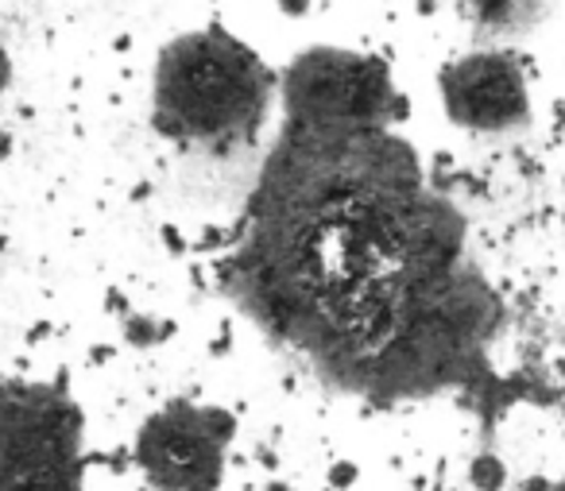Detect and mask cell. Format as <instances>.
<instances>
[{
    "instance_id": "obj_1",
    "label": "cell",
    "mask_w": 565,
    "mask_h": 491,
    "mask_svg": "<svg viewBox=\"0 0 565 491\" xmlns=\"http://www.w3.org/2000/svg\"><path fill=\"white\" fill-rule=\"evenodd\" d=\"M233 264L244 310L369 403L426 398L480 364L500 302L465 267V221L372 128H302Z\"/></svg>"
},
{
    "instance_id": "obj_2",
    "label": "cell",
    "mask_w": 565,
    "mask_h": 491,
    "mask_svg": "<svg viewBox=\"0 0 565 491\" xmlns=\"http://www.w3.org/2000/svg\"><path fill=\"white\" fill-rule=\"evenodd\" d=\"M271 71L225 32L179 35L156 66V128L182 143L252 136L271 102Z\"/></svg>"
},
{
    "instance_id": "obj_3",
    "label": "cell",
    "mask_w": 565,
    "mask_h": 491,
    "mask_svg": "<svg viewBox=\"0 0 565 491\" xmlns=\"http://www.w3.org/2000/svg\"><path fill=\"white\" fill-rule=\"evenodd\" d=\"M86 418L58 383H4V468L0 491H82Z\"/></svg>"
},
{
    "instance_id": "obj_4",
    "label": "cell",
    "mask_w": 565,
    "mask_h": 491,
    "mask_svg": "<svg viewBox=\"0 0 565 491\" xmlns=\"http://www.w3.org/2000/svg\"><path fill=\"white\" fill-rule=\"evenodd\" d=\"M236 414L213 403L171 398L136 434L132 465L151 491H217L225 480Z\"/></svg>"
},
{
    "instance_id": "obj_5",
    "label": "cell",
    "mask_w": 565,
    "mask_h": 491,
    "mask_svg": "<svg viewBox=\"0 0 565 491\" xmlns=\"http://www.w3.org/2000/svg\"><path fill=\"white\" fill-rule=\"evenodd\" d=\"M282 105L295 128H372L395 109V94L376 58L307 51L282 74Z\"/></svg>"
},
{
    "instance_id": "obj_6",
    "label": "cell",
    "mask_w": 565,
    "mask_h": 491,
    "mask_svg": "<svg viewBox=\"0 0 565 491\" xmlns=\"http://www.w3.org/2000/svg\"><path fill=\"white\" fill-rule=\"evenodd\" d=\"M446 117L457 128L484 136L515 132L531 120V97L519 63L503 51L461 55L438 78Z\"/></svg>"
},
{
    "instance_id": "obj_7",
    "label": "cell",
    "mask_w": 565,
    "mask_h": 491,
    "mask_svg": "<svg viewBox=\"0 0 565 491\" xmlns=\"http://www.w3.org/2000/svg\"><path fill=\"white\" fill-rule=\"evenodd\" d=\"M120 329H125V341L132 349H156V344H167L174 337V321L156 318V313H136V310L125 313Z\"/></svg>"
},
{
    "instance_id": "obj_8",
    "label": "cell",
    "mask_w": 565,
    "mask_h": 491,
    "mask_svg": "<svg viewBox=\"0 0 565 491\" xmlns=\"http://www.w3.org/2000/svg\"><path fill=\"white\" fill-rule=\"evenodd\" d=\"M469 488L472 491H503L508 488V465L500 460V452L484 449L469 460Z\"/></svg>"
},
{
    "instance_id": "obj_9",
    "label": "cell",
    "mask_w": 565,
    "mask_h": 491,
    "mask_svg": "<svg viewBox=\"0 0 565 491\" xmlns=\"http://www.w3.org/2000/svg\"><path fill=\"white\" fill-rule=\"evenodd\" d=\"M472 17L480 20V24H508L511 17H515V0H469Z\"/></svg>"
},
{
    "instance_id": "obj_10",
    "label": "cell",
    "mask_w": 565,
    "mask_h": 491,
    "mask_svg": "<svg viewBox=\"0 0 565 491\" xmlns=\"http://www.w3.org/2000/svg\"><path fill=\"white\" fill-rule=\"evenodd\" d=\"M356 480H361V468H356V460H333L330 472H326L330 491H349Z\"/></svg>"
},
{
    "instance_id": "obj_11",
    "label": "cell",
    "mask_w": 565,
    "mask_h": 491,
    "mask_svg": "<svg viewBox=\"0 0 565 491\" xmlns=\"http://www.w3.org/2000/svg\"><path fill=\"white\" fill-rule=\"evenodd\" d=\"M519 491H554V480H546V476H526V480L519 483Z\"/></svg>"
},
{
    "instance_id": "obj_12",
    "label": "cell",
    "mask_w": 565,
    "mask_h": 491,
    "mask_svg": "<svg viewBox=\"0 0 565 491\" xmlns=\"http://www.w3.org/2000/svg\"><path fill=\"white\" fill-rule=\"evenodd\" d=\"M279 9L287 12V17H302V12L310 9V0H279Z\"/></svg>"
},
{
    "instance_id": "obj_13",
    "label": "cell",
    "mask_w": 565,
    "mask_h": 491,
    "mask_svg": "<svg viewBox=\"0 0 565 491\" xmlns=\"http://www.w3.org/2000/svg\"><path fill=\"white\" fill-rule=\"evenodd\" d=\"M264 491H295V488H291L287 480H267V488H264Z\"/></svg>"
},
{
    "instance_id": "obj_14",
    "label": "cell",
    "mask_w": 565,
    "mask_h": 491,
    "mask_svg": "<svg viewBox=\"0 0 565 491\" xmlns=\"http://www.w3.org/2000/svg\"><path fill=\"white\" fill-rule=\"evenodd\" d=\"M554 491H565V476H562V480H554Z\"/></svg>"
},
{
    "instance_id": "obj_15",
    "label": "cell",
    "mask_w": 565,
    "mask_h": 491,
    "mask_svg": "<svg viewBox=\"0 0 565 491\" xmlns=\"http://www.w3.org/2000/svg\"><path fill=\"white\" fill-rule=\"evenodd\" d=\"M143 491H151V488H143Z\"/></svg>"
},
{
    "instance_id": "obj_16",
    "label": "cell",
    "mask_w": 565,
    "mask_h": 491,
    "mask_svg": "<svg viewBox=\"0 0 565 491\" xmlns=\"http://www.w3.org/2000/svg\"><path fill=\"white\" fill-rule=\"evenodd\" d=\"M562 225H565V221H562Z\"/></svg>"
}]
</instances>
